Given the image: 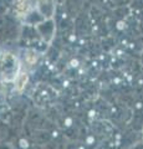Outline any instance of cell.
<instances>
[{
	"label": "cell",
	"instance_id": "obj_1",
	"mask_svg": "<svg viewBox=\"0 0 143 149\" xmlns=\"http://www.w3.org/2000/svg\"><path fill=\"white\" fill-rule=\"evenodd\" d=\"M20 70V61L16 55L9 51L0 54V77L5 82H13Z\"/></svg>",
	"mask_w": 143,
	"mask_h": 149
},
{
	"label": "cell",
	"instance_id": "obj_2",
	"mask_svg": "<svg viewBox=\"0 0 143 149\" xmlns=\"http://www.w3.org/2000/svg\"><path fill=\"white\" fill-rule=\"evenodd\" d=\"M36 13L43 19H52L55 13L54 0H34Z\"/></svg>",
	"mask_w": 143,
	"mask_h": 149
},
{
	"label": "cell",
	"instance_id": "obj_3",
	"mask_svg": "<svg viewBox=\"0 0 143 149\" xmlns=\"http://www.w3.org/2000/svg\"><path fill=\"white\" fill-rule=\"evenodd\" d=\"M36 30L45 42H50L52 40L55 32V24L52 19H45V20L40 21L39 24H36Z\"/></svg>",
	"mask_w": 143,
	"mask_h": 149
},
{
	"label": "cell",
	"instance_id": "obj_4",
	"mask_svg": "<svg viewBox=\"0 0 143 149\" xmlns=\"http://www.w3.org/2000/svg\"><path fill=\"white\" fill-rule=\"evenodd\" d=\"M31 1L30 0H14V14L17 17H26L31 13Z\"/></svg>",
	"mask_w": 143,
	"mask_h": 149
},
{
	"label": "cell",
	"instance_id": "obj_5",
	"mask_svg": "<svg viewBox=\"0 0 143 149\" xmlns=\"http://www.w3.org/2000/svg\"><path fill=\"white\" fill-rule=\"evenodd\" d=\"M14 82V88H15L16 92H22L26 88L27 83H29V73L26 71H22L20 70V72L17 73V76L15 77Z\"/></svg>",
	"mask_w": 143,
	"mask_h": 149
},
{
	"label": "cell",
	"instance_id": "obj_6",
	"mask_svg": "<svg viewBox=\"0 0 143 149\" xmlns=\"http://www.w3.org/2000/svg\"><path fill=\"white\" fill-rule=\"evenodd\" d=\"M36 61H38V54H36L34 50H27L24 54V63L27 67L34 66Z\"/></svg>",
	"mask_w": 143,
	"mask_h": 149
},
{
	"label": "cell",
	"instance_id": "obj_7",
	"mask_svg": "<svg viewBox=\"0 0 143 149\" xmlns=\"http://www.w3.org/2000/svg\"><path fill=\"white\" fill-rule=\"evenodd\" d=\"M141 62L143 65V50H142V54H141Z\"/></svg>",
	"mask_w": 143,
	"mask_h": 149
}]
</instances>
